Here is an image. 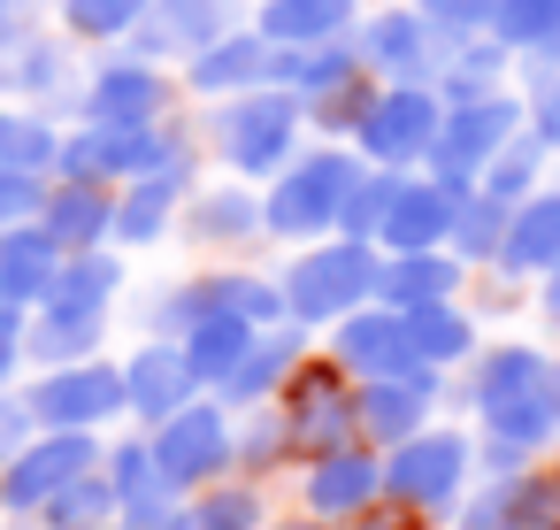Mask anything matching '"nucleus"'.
I'll return each mask as SVG.
<instances>
[{
    "label": "nucleus",
    "instance_id": "33",
    "mask_svg": "<svg viewBox=\"0 0 560 530\" xmlns=\"http://www.w3.org/2000/svg\"><path fill=\"white\" fill-rule=\"evenodd\" d=\"M361 9L369 0H254V32H269L277 47H315V39H346Z\"/></svg>",
    "mask_w": 560,
    "mask_h": 530
},
{
    "label": "nucleus",
    "instance_id": "20",
    "mask_svg": "<svg viewBox=\"0 0 560 530\" xmlns=\"http://www.w3.org/2000/svg\"><path fill=\"white\" fill-rule=\"evenodd\" d=\"M223 32H238V0H154L124 47L147 55V62H177V70H185V62H192L200 47H215Z\"/></svg>",
    "mask_w": 560,
    "mask_h": 530
},
{
    "label": "nucleus",
    "instance_id": "24",
    "mask_svg": "<svg viewBox=\"0 0 560 530\" xmlns=\"http://www.w3.org/2000/svg\"><path fill=\"white\" fill-rule=\"evenodd\" d=\"M101 469H108V484H116V522H124V530H170V515H177L185 492L162 476V461H154L147 438H116V446L101 453Z\"/></svg>",
    "mask_w": 560,
    "mask_h": 530
},
{
    "label": "nucleus",
    "instance_id": "16",
    "mask_svg": "<svg viewBox=\"0 0 560 530\" xmlns=\"http://www.w3.org/2000/svg\"><path fill=\"white\" fill-rule=\"evenodd\" d=\"M330 361H346L353 384H369V377H415V369H422L407 315L384 308V300H369V308H353V315L330 323ZM438 377H445V369H438Z\"/></svg>",
    "mask_w": 560,
    "mask_h": 530
},
{
    "label": "nucleus",
    "instance_id": "49",
    "mask_svg": "<svg viewBox=\"0 0 560 530\" xmlns=\"http://www.w3.org/2000/svg\"><path fill=\"white\" fill-rule=\"evenodd\" d=\"M39 438V415H32V400L24 392H0V461H9V453H24Z\"/></svg>",
    "mask_w": 560,
    "mask_h": 530
},
{
    "label": "nucleus",
    "instance_id": "34",
    "mask_svg": "<svg viewBox=\"0 0 560 530\" xmlns=\"http://www.w3.org/2000/svg\"><path fill=\"white\" fill-rule=\"evenodd\" d=\"M514 47H499L491 32H468V39H453L445 47V62H438V101H483V93H506L514 85Z\"/></svg>",
    "mask_w": 560,
    "mask_h": 530
},
{
    "label": "nucleus",
    "instance_id": "1",
    "mask_svg": "<svg viewBox=\"0 0 560 530\" xmlns=\"http://www.w3.org/2000/svg\"><path fill=\"white\" fill-rule=\"evenodd\" d=\"M468 407H476V423H483L491 446H514V453L560 446L552 354L545 346H522V338H499L491 354L476 346V361H468Z\"/></svg>",
    "mask_w": 560,
    "mask_h": 530
},
{
    "label": "nucleus",
    "instance_id": "10",
    "mask_svg": "<svg viewBox=\"0 0 560 530\" xmlns=\"http://www.w3.org/2000/svg\"><path fill=\"white\" fill-rule=\"evenodd\" d=\"M353 47H361L376 85H438V62H445L453 39L415 9V0H376V9H361V24H353Z\"/></svg>",
    "mask_w": 560,
    "mask_h": 530
},
{
    "label": "nucleus",
    "instance_id": "38",
    "mask_svg": "<svg viewBox=\"0 0 560 530\" xmlns=\"http://www.w3.org/2000/svg\"><path fill=\"white\" fill-rule=\"evenodd\" d=\"M269 522V507H261V484L246 476V484H200L192 499H177V515H170V530H261Z\"/></svg>",
    "mask_w": 560,
    "mask_h": 530
},
{
    "label": "nucleus",
    "instance_id": "36",
    "mask_svg": "<svg viewBox=\"0 0 560 530\" xmlns=\"http://www.w3.org/2000/svg\"><path fill=\"white\" fill-rule=\"evenodd\" d=\"M407 331H415L422 369H445V377H453V369H468V361H476V346H483V338H476V315H468L460 300H430V308H415V315H407Z\"/></svg>",
    "mask_w": 560,
    "mask_h": 530
},
{
    "label": "nucleus",
    "instance_id": "11",
    "mask_svg": "<svg viewBox=\"0 0 560 530\" xmlns=\"http://www.w3.org/2000/svg\"><path fill=\"white\" fill-rule=\"evenodd\" d=\"M177 108L170 62H147L131 47H108L78 85V124H162Z\"/></svg>",
    "mask_w": 560,
    "mask_h": 530
},
{
    "label": "nucleus",
    "instance_id": "47",
    "mask_svg": "<svg viewBox=\"0 0 560 530\" xmlns=\"http://www.w3.org/2000/svg\"><path fill=\"white\" fill-rule=\"evenodd\" d=\"M47 185H55V177H39V170H16V162H0V231H9V223H32V216L47 208Z\"/></svg>",
    "mask_w": 560,
    "mask_h": 530
},
{
    "label": "nucleus",
    "instance_id": "23",
    "mask_svg": "<svg viewBox=\"0 0 560 530\" xmlns=\"http://www.w3.org/2000/svg\"><path fill=\"white\" fill-rule=\"evenodd\" d=\"M185 400H200L185 346H177V338H139L131 361H124V415L154 430V423H170Z\"/></svg>",
    "mask_w": 560,
    "mask_h": 530
},
{
    "label": "nucleus",
    "instance_id": "3",
    "mask_svg": "<svg viewBox=\"0 0 560 530\" xmlns=\"http://www.w3.org/2000/svg\"><path fill=\"white\" fill-rule=\"evenodd\" d=\"M361 154H353V139H315V147H300L269 185H261V223H269V239L277 246H315V239H330L338 231V216H346V193L361 185Z\"/></svg>",
    "mask_w": 560,
    "mask_h": 530
},
{
    "label": "nucleus",
    "instance_id": "28",
    "mask_svg": "<svg viewBox=\"0 0 560 530\" xmlns=\"http://www.w3.org/2000/svg\"><path fill=\"white\" fill-rule=\"evenodd\" d=\"M453 216H460V193L438 185L430 170H407V177H399V200H392V216H384V231H376V246H384V254L445 246V239H453Z\"/></svg>",
    "mask_w": 560,
    "mask_h": 530
},
{
    "label": "nucleus",
    "instance_id": "9",
    "mask_svg": "<svg viewBox=\"0 0 560 530\" xmlns=\"http://www.w3.org/2000/svg\"><path fill=\"white\" fill-rule=\"evenodd\" d=\"M277 407H284V423H292L300 461L361 438V384H353V377H346V361H330V354H307V361L284 377Z\"/></svg>",
    "mask_w": 560,
    "mask_h": 530
},
{
    "label": "nucleus",
    "instance_id": "26",
    "mask_svg": "<svg viewBox=\"0 0 560 530\" xmlns=\"http://www.w3.org/2000/svg\"><path fill=\"white\" fill-rule=\"evenodd\" d=\"M445 400V377L438 369H415V377H369L361 384V438L384 453L399 438H415L430 423V407Z\"/></svg>",
    "mask_w": 560,
    "mask_h": 530
},
{
    "label": "nucleus",
    "instance_id": "56",
    "mask_svg": "<svg viewBox=\"0 0 560 530\" xmlns=\"http://www.w3.org/2000/svg\"><path fill=\"white\" fill-rule=\"evenodd\" d=\"M0 9H16V0H0Z\"/></svg>",
    "mask_w": 560,
    "mask_h": 530
},
{
    "label": "nucleus",
    "instance_id": "21",
    "mask_svg": "<svg viewBox=\"0 0 560 530\" xmlns=\"http://www.w3.org/2000/svg\"><path fill=\"white\" fill-rule=\"evenodd\" d=\"M277 62H284V47L269 39V32H254V24H238V32H223L215 47H200L192 62H185V93L192 101H231V93H254V85H277Z\"/></svg>",
    "mask_w": 560,
    "mask_h": 530
},
{
    "label": "nucleus",
    "instance_id": "41",
    "mask_svg": "<svg viewBox=\"0 0 560 530\" xmlns=\"http://www.w3.org/2000/svg\"><path fill=\"white\" fill-rule=\"evenodd\" d=\"M147 9L154 0H55V32H70L78 47H124Z\"/></svg>",
    "mask_w": 560,
    "mask_h": 530
},
{
    "label": "nucleus",
    "instance_id": "40",
    "mask_svg": "<svg viewBox=\"0 0 560 530\" xmlns=\"http://www.w3.org/2000/svg\"><path fill=\"white\" fill-rule=\"evenodd\" d=\"M491 39L514 47L522 62H560V0H499Z\"/></svg>",
    "mask_w": 560,
    "mask_h": 530
},
{
    "label": "nucleus",
    "instance_id": "35",
    "mask_svg": "<svg viewBox=\"0 0 560 530\" xmlns=\"http://www.w3.org/2000/svg\"><path fill=\"white\" fill-rule=\"evenodd\" d=\"M108 346V315H70V308H32L24 323V361L62 369V361H93Z\"/></svg>",
    "mask_w": 560,
    "mask_h": 530
},
{
    "label": "nucleus",
    "instance_id": "37",
    "mask_svg": "<svg viewBox=\"0 0 560 530\" xmlns=\"http://www.w3.org/2000/svg\"><path fill=\"white\" fill-rule=\"evenodd\" d=\"M254 331H261V323H246V315H192V323L177 331V346H185V361H192V384L215 392V384L238 369V354H246Z\"/></svg>",
    "mask_w": 560,
    "mask_h": 530
},
{
    "label": "nucleus",
    "instance_id": "53",
    "mask_svg": "<svg viewBox=\"0 0 560 530\" xmlns=\"http://www.w3.org/2000/svg\"><path fill=\"white\" fill-rule=\"evenodd\" d=\"M346 530H407V522H399V515H376V507H369V515H346Z\"/></svg>",
    "mask_w": 560,
    "mask_h": 530
},
{
    "label": "nucleus",
    "instance_id": "50",
    "mask_svg": "<svg viewBox=\"0 0 560 530\" xmlns=\"http://www.w3.org/2000/svg\"><path fill=\"white\" fill-rule=\"evenodd\" d=\"M24 308H0V392L16 384V369H24Z\"/></svg>",
    "mask_w": 560,
    "mask_h": 530
},
{
    "label": "nucleus",
    "instance_id": "17",
    "mask_svg": "<svg viewBox=\"0 0 560 530\" xmlns=\"http://www.w3.org/2000/svg\"><path fill=\"white\" fill-rule=\"evenodd\" d=\"M384 499V453L369 438L353 446H330V453H307V476H300V507L315 522H346V515H369Z\"/></svg>",
    "mask_w": 560,
    "mask_h": 530
},
{
    "label": "nucleus",
    "instance_id": "55",
    "mask_svg": "<svg viewBox=\"0 0 560 530\" xmlns=\"http://www.w3.org/2000/svg\"><path fill=\"white\" fill-rule=\"evenodd\" d=\"M552 392H560V361H552Z\"/></svg>",
    "mask_w": 560,
    "mask_h": 530
},
{
    "label": "nucleus",
    "instance_id": "8",
    "mask_svg": "<svg viewBox=\"0 0 560 530\" xmlns=\"http://www.w3.org/2000/svg\"><path fill=\"white\" fill-rule=\"evenodd\" d=\"M147 446H154V461H162V476L177 492H200V484H215V476L238 469V407H223L215 392H200L170 423H154Z\"/></svg>",
    "mask_w": 560,
    "mask_h": 530
},
{
    "label": "nucleus",
    "instance_id": "43",
    "mask_svg": "<svg viewBox=\"0 0 560 530\" xmlns=\"http://www.w3.org/2000/svg\"><path fill=\"white\" fill-rule=\"evenodd\" d=\"M39 522H47V530H108V522H116V484H108V469L70 476V484L39 507Z\"/></svg>",
    "mask_w": 560,
    "mask_h": 530
},
{
    "label": "nucleus",
    "instance_id": "18",
    "mask_svg": "<svg viewBox=\"0 0 560 530\" xmlns=\"http://www.w3.org/2000/svg\"><path fill=\"white\" fill-rule=\"evenodd\" d=\"M460 530H560V469H506L453 507Z\"/></svg>",
    "mask_w": 560,
    "mask_h": 530
},
{
    "label": "nucleus",
    "instance_id": "29",
    "mask_svg": "<svg viewBox=\"0 0 560 530\" xmlns=\"http://www.w3.org/2000/svg\"><path fill=\"white\" fill-rule=\"evenodd\" d=\"M460 285H468V262H460L453 246L384 254V269H376V300L399 308V315H415V308H430V300H460Z\"/></svg>",
    "mask_w": 560,
    "mask_h": 530
},
{
    "label": "nucleus",
    "instance_id": "4",
    "mask_svg": "<svg viewBox=\"0 0 560 530\" xmlns=\"http://www.w3.org/2000/svg\"><path fill=\"white\" fill-rule=\"evenodd\" d=\"M376 269H384V246L346 239V231H330V239H315V246H292V262L277 269L284 315L307 323V331H330L338 315H353V308L376 300Z\"/></svg>",
    "mask_w": 560,
    "mask_h": 530
},
{
    "label": "nucleus",
    "instance_id": "54",
    "mask_svg": "<svg viewBox=\"0 0 560 530\" xmlns=\"http://www.w3.org/2000/svg\"><path fill=\"white\" fill-rule=\"evenodd\" d=\"M277 530H315V515H307V522H277Z\"/></svg>",
    "mask_w": 560,
    "mask_h": 530
},
{
    "label": "nucleus",
    "instance_id": "19",
    "mask_svg": "<svg viewBox=\"0 0 560 530\" xmlns=\"http://www.w3.org/2000/svg\"><path fill=\"white\" fill-rule=\"evenodd\" d=\"M177 231H185L200 254H254V246L269 239V223H261V193H254L246 177L192 185V200H185Z\"/></svg>",
    "mask_w": 560,
    "mask_h": 530
},
{
    "label": "nucleus",
    "instance_id": "52",
    "mask_svg": "<svg viewBox=\"0 0 560 530\" xmlns=\"http://www.w3.org/2000/svg\"><path fill=\"white\" fill-rule=\"evenodd\" d=\"M16 131H24V108L0 101V162H16Z\"/></svg>",
    "mask_w": 560,
    "mask_h": 530
},
{
    "label": "nucleus",
    "instance_id": "48",
    "mask_svg": "<svg viewBox=\"0 0 560 530\" xmlns=\"http://www.w3.org/2000/svg\"><path fill=\"white\" fill-rule=\"evenodd\" d=\"M415 9H422L445 39H468V32H491V9H499V0H415Z\"/></svg>",
    "mask_w": 560,
    "mask_h": 530
},
{
    "label": "nucleus",
    "instance_id": "51",
    "mask_svg": "<svg viewBox=\"0 0 560 530\" xmlns=\"http://www.w3.org/2000/svg\"><path fill=\"white\" fill-rule=\"evenodd\" d=\"M537 315H545V323L560 331V262H552V269L537 277Z\"/></svg>",
    "mask_w": 560,
    "mask_h": 530
},
{
    "label": "nucleus",
    "instance_id": "7",
    "mask_svg": "<svg viewBox=\"0 0 560 530\" xmlns=\"http://www.w3.org/2000/svg\"><path fill=\"white\" fill-rule=\"evenodd\" d=\"M522 124H529V116H522V85L483 93V101H445V116H438V139H430L422 170H430L438 185H453V193H476V177L491 170V154H499Z\"/></svg>",
    "mask_w": 560,
    "mask_h": 530
},
{
    "label": "nucleus",
    "instance_id": "32",
    "mask_svg": "<svg viewBox=\"0 0 560 530\" xmlns=\"http://www.w3.org/2000/svg\"><path fill=\"white\" fill-rule=\"evenodd\" d=\"M124 246H78V254H62V269H55V285H47V300L39 308H70V315H116V300H124Z\"/></svg>",
    "mask_w": 560,
    "mask_h": 530
},
{
    "label": "nucleus",
    "instance_id": "2",
    "mask_svg": "<svg viewBox=\"0 0 560 530\" xmlns=\"http://www.w3.org/2000/svg\"><path fill=\"white\" fill-rule=\"evenodd\" d=\"M200 147H208L231 177L269 185V177L307 147V108H300V93H284V85H254V93L208 101V116H200Z\"/></svg>",
    "mask_w": 560,
    "mask_h": 530
},
{
    "label": "nucleus",
    "instance_id": "30",
    "mask_svg": "<svg viewBox=\"0 0 560 530\" xmlns=\"http://www.w3.org/2000/svg\"><path fill=\"white\" fill-rule=\"evenodd\" d=\"M39 223L55 231L62 254L78 246H116V185H85V177H55Z\"/></svg>",
    "mask_w": 560,
    "mask_h": 530
},
{
    "label": "nucleus",
    "instance_id": "6",
    "mask_svg": "<svg viewBox=\"0 0 560 530\" xmlns=\"http://www.w3.org/2000/svg\"><path fill=\"white\" fill-rule=\"evenodd\" d=\"M476 476V438L453 423H422L415 438L384 446V499H399L407 515H453L468 499Z\"/></svg>",
    "mask_w": 560,
    "mask_h": 530
},
{
    "label": "nucleus",
    "instance_id": "25",
    "mask_svg": "<svg viewBox=\"0 0 560 530\" xmlns=\"http://www.w3.org/2000/svg\"><path fill=\"white\" fill-rule=\"evenodd\" d=\"M307 361V323H269V331H254L246 338V354H238V369L215 384V400L223 407H261V400H277L284 392V377Z\"/></svg>",
    "mask_w": 560,
    "mask_h": 530
},
{
    "label": "nucleus",
    "instance_id": "27",
    "mask_svg": "<svg viewBox=\"0 0 560 530\" xmlns=\"http://www.w3.org/2000/svg\"><path fill=\"white\" fill-rule=\"evenodd\" d=\"M552 262H560V185H537L529 200H514L491 277H506V285H537Z\"/></svg>",
    "mask_w": 560,
    "mask_h": 530
},
{
    "label": "nucleus",
    "instance_id": "57",
    "mask_svg": "<svg viewBox=\"0 0 560 530\" xmlns=\"http://www.w3.org/2000/svg\"><path fill=\"white\" fill-rule=\"evenodd\" d=\"M369 9H376V0H369Z\"/></svg>",
    "mask_w": 560,
    "mask_h": 530
},
{
    "label": "nucleus",
    "instance_id": "5",
    "mask_svg": "<svg viewBox=\"0 0 560 530\" xmlns=\"http://www.w3.org/2000/svg\"><path fill=\"white\" fill-rule=\"evenodd\" d=\"M277 85H284V93H300V108H307V131H315V139H353L361 108L376 101V78H369V62H361L353 32H346V39H315V47H284Z\"/></svg>",
    "mask_w": 560,
    "mask_h": 530
},
{
    "label": "nucleus",
    "instance_id": "15",
    "mask_svg": "<svg viewBox=\"0 0 560 530\" xmlns=\"http://www.w3.org/2000/svg\"><path fill=\"white\" fill-rule=\"evenodd\" d=\"M39 430H101L124 415V361H62V369H39V384L24 392Z\"/></svg>",
    "mask_w": 560,
    "mask_h": 530
},
{
    "label": "nucleus",
    "instance_id": "12",
    "mask_svg": "<svg viewBox=\"0 0 560 530\" xmlns=\"http://www.w3.org/2000/svg\"><path fill=\"white\" fill-rule=\"evenodd\" d=\"M438 116H445L438 85H376V101L353 124V154L376 162V170H422V154L438 139Z\"/></svg>",
    "mask_w": 560,
    "mask_h": 530
},
{
    "label": "nucleus",
    "instance_id": "45",
    "mask_svg": "<svg viewBox=\"0 0 560 530\" xmlns=\"http://www.w3.org/2000/svg\"><path fill=\"white\" fill-rule=\"evenodd\" d=\"M399 177H407V170H376V162H369V170H361V185L346 193V216H338V231L376 246V231H384V216H392V200H399Z\"/></svg>",
    "mask_w": 560,
    "mask_h": 530
},
{
    "label": "nucleus",
    "instance_id": "39",
    "mask_svg": "<svg viewBox=\"0 0 560 530\" xmlns=\"http://www.w3.org/2000/svg\"><path fill=\"white\" fill-rule=\"evenodd\" d=\"M537 185H552V147H545V139L522 124V131H514L499 154H491V170L476 177V193H491L499 208H514V200H529Z\"/></svg>",
    "mask_w": 560,
    "mask_h": 530
},
{
    "label": "nucleus",
    "instance_id": "14",
    "mask_svg": "<svg viewBox=\"0 0 560 530\" xmlns=\"http://www.w3.org/2000/svg\"><path fill=\"white\" fill-rule=\"evenodd\" d=\"M101 430H39L24 453H9L0 461V507L9 515H39L70 476H85V469H101Z\"/></svg>",
    "mask_w": 560,
    "mask_h": 530
},
{
    "label": "nucleus",
    "instance_id": "44",
    "mask_svg": "<svg viewBox=\"0 0 560 530\" xmlns=\"http://www.w3.org/2000/svg\"><path fill=\"white\" fill-rule=\"evenodd\" d=\"M506 216H514V208H499L491 193H460V216H453V239H445V246H453L468 269H491V262H499V239H506Z\"/></svg>",
    "mask_w": 560,
    "mask_h": 530
},
{
    "label": "nucleus",
    "instance_id": "13",
    "mask_svg": "<svg viewBox=\"0 0 560 530\" xmlns=\"http://www.w3.org/2000/svg\"><path fill=\"white\" fill-rule=\"evenodd\" d=\"M78 85H85V70H78V39H70V32L32 24L9 55H0V93H9L16 108L78 116Z\"/></svg>",
    "mask_w": 560,
    "mask_h": 530
},
{
    "label": "nucleus",
    "instance_id": "42",
    "mask_svg": "<svg viewBox=\"0 0 560 530\" xmlns=\"http://www.w3.org/2000/svg\"><path fill=\"white\" fill-rule=\"evenodd\" d=\"M300 446H292V423H284V407L277 400H261V407H238V469L261 484L269 469H284Z\"/></svg>",
    "mask_w": 560,
    "mask_h": 530
},
{
    "label": "nucleus",
    "instance_id": "22",
    "mask_svg": "<svg viewBox=\"0 0 560 530\" xmlns=\"http://www.w3.org/2000/svg\"><path fill=\"white\" fill-rule=\"evenodd\" d=\"M192 185H200V162H177V170H154V177L116 185V246L139 254V246L177 239V216H185Z\"/></svg>",
    "mask_w": 560,
    "mask_h": 530
},
{
    "label": "nucleus",
    "instance_id": "31",
    "mask_svg": "<svg viewBox=\"0 0 560 530\" xmlns=\"http://www.w3.org/2000/svg\"><path fill=\"white\" fill-rule=\"evenodd\" d=\"M55 269H62V246H55V231H47L39 216L0 231V308H24V315H32V308L47 300Z\"/></svg>",
    "mask_w": 560,
    "mask_h": 530
},
{
    "label": "nucleus",
    "instance_id": "46",
    "mask_svg": "<svg viewBox=\"0 0 560 530\" xmlns=\"http://www.w3.org/2000/svg\"><path fill=\"white\" fill-rule=\"evenodd\" d=\"M514 85H522V116H529V131L560 154V62H514Z\"/></svg>",
    "mask_w": 560,
    "mask_h": 530
}]
</instances>
